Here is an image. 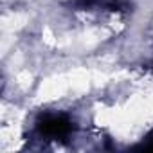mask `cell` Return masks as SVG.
I'll use <instances>...</instances> for the list:
<instances>
[{"label": "cell", "instance_id": "cell-1", "mask_svg": "<svg viewBox=\"0 0 153 153\" xmlns=\"http://www.w3.org/2000/svg\"><path fill=\"white\" fill-rule=\"evenodd\" d=\"M74 131V121L67 114H43L36 121V135L42 140H65Z\"/></svg>", "mask_w": 153, "mask_h": 153}]
</instances>
